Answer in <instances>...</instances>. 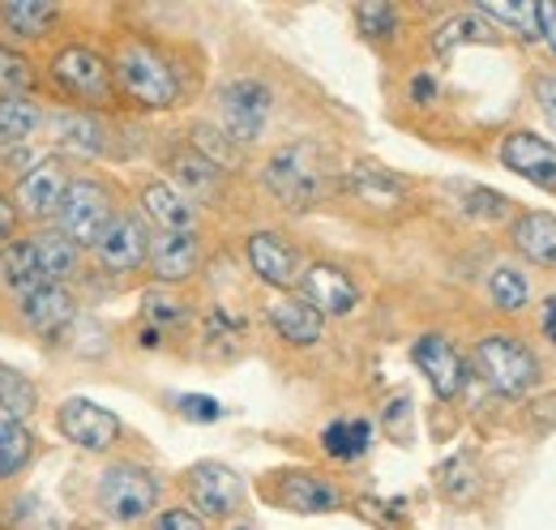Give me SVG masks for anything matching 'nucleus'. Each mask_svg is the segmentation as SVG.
Returning a JSON list of instances; mask_svg holds the SVG:
<instances>
[{
	"mask_svg": "<svg viewBox=\"0 0 556 530\" xmlns=\"http://www.w3.org/2000/svg\"><path fill=\"white\" fill-rule=\"evenodd\" d=\"M244 265L249 274L270 287L275 295H287L300 287V274H304V253L300 244L287 236V231H275V227H257L244 236Z\"/></svg>",
	"mask_w": 556,
	"mask_h": 530,
	"instance_id": "obj_11",
	"label": "nucleus"
},
{
	"mask_svg": "<svg viewBox=\"0 0 556 530\" xmlns=\"http://www.w3.org/2000/svg\"><path fill=\"white\" fill-rule=\"evenodd\" d=\"M13 313H17V326L26 333L56 342V338L81 317V304H77V291H73V287L43 282V287H35L30 295L13 300Z\"/></svg>",
	"mask_w": 556,
	"mask_h": 530,
	"instance_id": "obj_20",
	"label": "nucleus"
},
{
	"mask_svg": "<svg viewBox=\"0 0 556 530\" xmlns=\"http://www.w3.org/2000/svg\"><path fill=\"white\" fill-rule=\"evenodd\" d=\"M43 108L35 99H0V154L26 146L35 132L43 129Z\"/></svg>",
	"mask_w": 556,
	"mask_h": 530,
	"instance_id": "obj_37",
	"label": "nucleus"
},
{
	"mask_svg": "<svg viewBox=\"0 0 556 530\" xmlns=\"http://www.w3.org/2000/svg\"><path fill=\"white\" fill-rule=\"evenodd\" d=\"M480 488H484V475H480V458L471 450H458L437 466V492L450 505H471L480 496Z\"/></svg>",
	"mask_w": 556,
	"mask_h": 530,
	"instance_id": "obj_33",
	"label": "nucleus"
},
{
	"mask_svg": "<svg viewBox=\"0 0 556 530\" xmlns=\"http://www.w3.org/2000/svg\"><path fill=\"white\" fill-rule=\"evenodd\" d=\"M94 509L112 527H141L163 509V475L154 466L116 458L94 479Z\"/></svg>",
	"mask_w": 556,
	"mask_h": 530,
	"instance_id": "obj_5",
	"label": "nucleus"
},
{
	"mask_svg": "<svg viewBox=\"0 0 556 530\" xmlns=\"http://www.w3.org/2000/svg\"><path fill=\"white\" fill-rule=\"evenodd\" d=\"M496 163L518 180L556 193V141L535 129H509L496 141Z\"/></svg>",
	"mask_w": 556,
	"mask_h": 530,
	"instance_id": "obj_19",
	"label": "nucleus"
},
{
	"mask_svg": "<svg viewBox=\"0 0 556 530\" xmlns=\"http://www.w3.org/2000/svg\"><path fill=\"white\" fill-rule=\"evenodd\" d=\"M339 198L355 201L364 210H377V214H399L403 205H412V185L372 159H355L339 176Z\"/></svg>",
	"mask_w": 556,
	"mask_h": 530,
	"instance_id": "obj_16",
	"label": "nucleus"
},
{
	"mask_svg": "<svg viewBox=\"0 0 556 530\" xmlns=\"http://www.w3.org/2000/svg\"><path fill=\"white\" fill-rule=\"evenodd\" d=\"M172 406H176V415L189 419V424H218V419L227 415V406L210 394H176Z\"/></svg>",
	"mask_w": 556,
	"mask_h": 530,
	"instance_id": "obj_43",
	"label": "nucleus"
},
{
	"mask_svg": "<svg viewBox=\"0 0 556 530\" xmlns=\"http://www.w3.org/2000/svg\"><path fill=\"white\" fill-rule=\"evenodd\" d=\"M125 205L116 198L112 180L94 176V172H73L70 185H65V198H61V210L52 218V227L77 244L81 253H90L99 244V236L108 231V223L121 214Z\"/></svg>",
	"mask_w": 556,
	"mask_h": 530,
	"instance_id": "obj_7",
	"label": "nucleus"
},
{
	"mask_svg": "<svg viewBox=\"0 0 556 530\" xmlns=\"http://www.w3.org/2000/svg\"><path fill=\"white\" fill-rule=\"evenodd\" d=\"M275 108H278L275 86L266 77H257V73H236V77H227L214 90V125L227 132L240 150L257 146L270 132Z\"/></svg>",
	"mask_w": 556,
	"mask_h": 530,
	"instance_id": "obj_6",
	"label": "nucleus"
},
{
	"mask_svg": "<svg viewBox=\"0 0 556 530\" xmlns=\"http://www.w3.org/2000/svg\"><path fill=\"white\" fill-rule=\"evenodd\" d=\"M108 65H112V86H116L121 112L167 116L193 99V77L180 61V48H172L146 30L116 35Z\"/></svg>",
	"mask_w": 556,
	"mask_h": 530,
	"instance_id": "obj_1",
	"label": "nucleus"
},
{
	"mask_svg": "<svg viewBox=\"0 0 556 530\" xmlns=\"http://www.w3.org/2000/svg\"><path fill=\"white\" fill-rule=\"evenodd\" d=\"M35 458H39V437L17 419H0V483L22 479Z\"/></svg>",
	"mask_w": 556,
	"mask_h": 530,
	"instance_id": "obj_36",
	"label": "nucleus"
},
{
	"mask_svg": "<svg viewBox=\"0 0 556 530\" xmlns=\"http://www.w3.org/2000/svg\"><path fill=\"white\" fill-rule=\"evenodd\" d=\"M61 26V9L48 0H4L0 4V35L9 48L17 43H43Z\"/></svg>",
	"mask_w": 556,
	"mask_h": 530,
	"instance_id": "obj_26",
	"label": "nucleus"
},
{
	"mask_svg": "<svg viewBox=\"0 0 556 530\" xmlns=\"http://www.w3.org/2000/svg\"><path fill=\"white\" fill-rule=\"evenodd\" d=\"M445 193L454 198L458 205V214L463 218H471V223H509L514 214H518V201L505 198V193H496V189H488V185H471V180H450L445 185Z\"/></svg>",
	"mask_w": 556,
	"mask_h": 530,
	"instance_id": "obj_31",
	"label": "nucleus"
},
{
	"mask_svg": "<svg viewBox=\"0 0 556 530\" xmlns=\"http://www.w3.org/2000/svg\"><path fill=\"white\" fill-rule=\"evenodd\" d=\"M351 22L359 30L364 43L372 48H386V43H399L403 39V9L390 4V0H364L351 9Z\"/></svg>",
	"mask_w": 556,
	"mask_h": 530,
	"instance_id": "obj_35",
	"label": "nucleus"
},
{
	"mask_svg": "<svg viewBox=\"0 0 556 530\" xmlns=\"http://www.w3.org/2000/svg\"><path fill=\"white\" fill-rule=\"evenodd\" d=\"M90 262L99 274H112V278H134V274H146V262H150V227L141 223L138 210H121L108 231L99 236V244L90 249Z\"/></svg>",
	"mask_w": 556,
	"mask_h": 530,
	"instance_id": "obj_13",
	"label": "nucleus"
},
{
	"mask_svg": "<svg viewBox=\"0 0 556 530\" xmlns=\"http://www.w3.org/2000/svg\"><path fill=\"white\" fill-rule=\"evenodd\" d=\"M535 17H540V39H544V48L556 56V0L535 4Z\"/></svg>",
	"mask_w": 556,
	"mask_h": 530,
	"instance_id": "obj_49",
	"label": "nucleus"
},
{
	"mask_svg": "<svg viewBox=\"0 0 556 530\" xmlns=\"http://www.w3.org/2000/svg\"><path fill=\"white\" fill-rule=\"evenodd\" d=\"M150 530H210V522H202L189 505H163L150 518Z\"/></svg>",
	"mask_w": 556,
	"mask_h": 530,
	"instance_id": "obj_45",
	"label": "nucleus"
},
{
	"mask_svg": "<svg viewBox=\"0 0 556 530\" xmlns=\"http://www.w3.org/2000/svg\"><path fill=\"white\" fill-rule=\"evenodd\" d=\"M134 210L150 231H202V210L163 176H146L134 189Z\"/></svg>",
	"mask_w": 556,
	"mask_h": 530,
	"instance_id": "obj_21",
	"label": "nucleus"
},
{
	"mask_svg": "<svg viewBox=\"0 0 556 530\" xmlns=\"http://www.w3.org/2000/svg\"><path fill=\"white\" fill-rule=\"evenodd\" d=\"M476 13L488 17L505 39L514 35L518 43H527V48H540L544 39H540V17H535V4H476Z\"/></svg>",
	"mask_w": 556,
	"mask_h": 530,
	"instance_id": "obj_39",
	"label": "nucleus"
},
{
	"mask_svg": "<svg viewBox=\"0 0 556 530\" xmlns=\"http://www.w3.org/2000/svg\"><path fill=\"white\" fill-rule=\"evenodd\" d=\"M43 129H48V137H52V154H61V159H86V163H99V159L116 154L112 116L73 112V108H52V112L43 116Z\"/></svg>",
	"mask_w": 556,
	"mask_h": 530,
	"instance_id": "obj_12",
	"label": "nucleus"
},
{
	"mask_svg": "<svg viewBox=\"0 0 556 530\" xmlns=\"http://www.w3.org/2000/svg\"><path fill=\"white\" fill-rule=\"evenodd\" d=\"M70 159H61V154H39L35 159V167L22 176V180H13V210H17V218L35 231V227H52V218H56V210H61V198H65V185H70Z\"/></svg>",
	"mask_w": 556,
	"mask_h": 530,
	"instance_id": "obj_10",
	"label": "nucleus"
},
{
	"mask_svg": "<svg viewBox=\"0 0 556 530\" xmlns=\"http://www.w3.org/2000/svg\"><path fill=\"white\" fill-rule=\"evenodd\" d=\"M412 398L407 394H394L386 402V415H381V424H386V432L394 437V441H412Z\"/></svg>",
	"mask_w": 556,
	"mask_h": 530,
	"instance_id": "obj_44",
	"label": "nucleus"
},
{
	"mask_svg": "<svg viewBox=\"0 0 556 530\" xmlns=\"http://www.w3.org/2000/svg\"><path fill=\"white\" fill-rule=\"evenodd\" d=\"M317 445L330 463H364L368 450H372V419L364 415H343V419H330L321 432H317Z\"/></svg>",
	"mask_w": 556,
	"mask_h": 530,
	"instance_id": "obj_30",
	"label": "nucleus"
},
{
	"mask_svg": "<svg viewBox=\"0 0 556 530\" xmlns=\"http://www.w3.org/2000/svg\"><path fill=\"white\" fill-rule=\"evenodd\" d=\"M484 295H488V308H492V313H501V317H522V313L531 308V295H535L527 265H518V262L488 265Z\"/></svg>",
	"mask_w": 556,
	"mask_h": 530,
	"instance_id": "obj_28",
	"label": "nucleus"
},
{
	"mask_svg": "<svg viewBox=\"0 0 556 530\" xmlns=\"http://www.w3.org/2000/svg\"><path fill=\"white\" fill-rule=\"evenodd\" d=\"M198 338H202V346L214 351V355H231V351L244 342V321H240L227 304H206V308H202Z\"/></svg>",
	"mask_w": 556,
	"mask_h": 530,
	"instance_id": "obj_40",
	"label": "nucleus"
},
{
	"mask_svg": "<svg viewBox=\"0 0 556 530\" xmlns=\"http://www.w3.org/2000/svg\"><path fill=\"white\" fill-rule=\"evenodd\" d=\"M35 86H39V73L30 65V56L0 39V99H35Z\"/></svg>",
	"mask_w": 556,
	"mask_h": 530,
	"instance_id": "obj_41",
	"label": "nucleus"
},
{
	"mask_svg": "<svg viewBox=\"0 0 556 530\" xmlns=\"http://www.w3.org/2000/svg\"><path fill=\"white\" fill-rule=\"evenodd\" d=\"M22 236V218H17V210H13V198L0 189V249L9 244V240H17Z\"/></svg>",
	"mask_w": 556,
	"mask_h": 530,
	"instance_id": "obj_48",
	"label": "nucleus"
},
{
	"mask_svg": "<svg viewBox=\"0 0 556 530\" xmlns=\"http://www.w3.org/2000/svg\"><path fill=\"white\" fill-rule=\"evenodd\" d=\"M30 236V249H35V262H39V274H43V282H61V287H73L77 278H81V269H86V253L70 244L56 227H35V231H26Z\"/></svg>",
	"mask_w": 556,
	"mask_h": 530,
	"instance_id": "obj_27",
	"label": "nucleus"
},
{
	"mask_svg": "<svg viewBox=\"0 0 556 530\" xmlns=\"http://www.w3.org/2000/svg\"><path fill=\"white\" fill-rule=\"evenodd\" d=\"M185 141L206 159L210 167H218L223 176H236L240 167H244V150L227 137V132L218 129L214 121H189V129H185Z\"/></svg>",
	"mask_w": 556,
	"mask_h": 530,
	"instance_id": "obj_34",
	"label": "nucleus"
},
{
	"mask_svg": "<svg viewBox=\"0 0 556 530\" xmlns=\"http://www.w3.org/2000/svg\"><path fill=\"white\" fill-rule=\"evenodd\" d=\"M339 176H343V167H339L334 150L317 137L282 141L257 167L262 193L287 214H308L330 198H339Z\"/></svg>",
	"mask_w": 556,
	"mask_h": 530,
	"instance_id": "obj_2",
	"label": "nucleus"
},
{
	"mask_svg": "<svg viewBox=\"0 0 556 530\" xmlns=\"http://www.w3.org/2000/svg\"><path fill=\"white\" fill-rule=\"evenodd\" d=\"M206 265L202 231H150V262L146 274L159 287H189Z\"/></svg>",
	"mask_w": 556,
	"mask_h": 530,
	"instance_id": "obj_18",
	"label": "nucleus"
},
{
	"mask_svg": "<svg viewBox=\"0 0 556 530\" xmlns=\"http://www.w3.org/2000/svg\"><path fill=\"white\" fill-rule=\"evenodd\" d=\"M0 530H4V527H0Z\"/></svg>",
	"mask_w": 556,
	"mask_h": 530,
	"instance_id": "obj_52",
	"label": "nucleus"
},
{
	"mask_svg": "<svg viewBox=\"0 0 556 530\" xmlns=\"http://www.w3.org/2000/svg\"><path fill=\"white\" fill-rule=\"evenodd\" d=\"M159 163H163V172H167L163 180H167V185H176V189L193 201L198 210L210 205V201H218L223 198V189H227V176H223L218 167H210L206 159H202L185 137H180V141H172V146L163 150V159H159Z\"/></svg>",
	"mask_w": 556,
	"mask_h": 530,
	"instance_id": "obj_22",
	"label": "nucleus"
},
{
	"mask_svg": "<svg viewBox=\"0 0 556 530\" xmlns=\"http://www.w3.org/2000/svg\"><path fill=\"white\" fill-rule=\"evenodd\" d=\"M227 530H257L253 522H244V518H236V522H227Z\"/></svg>",
	"mask_w": 556,
	"mask_h": 530,
	"instance_id": "obj_51",
	"label": "nucleus"
},
{
	"mask_svg": "<svg viewBox=\"0 0 556 530\" xmlns=\"http://www.w3.org/2000/svg\"><path fill=\"white\" fill-rule=\"evenodd\" d=\"M467 364H471V377H480L488 394L496 398H527L544 386L540 351L514 330L476 333V342L467 351Z\"/></svg>",
	"mask_w": 556,
	"mask_h": 530,
	"instance_id": "obj_4",
	"label": "nucleus"
},
{
	"mask_svg": "<svg viewBox=\"0 0 556 530\" xmlns=\"http://www.w3.org/2000/svg\"><path fill=\"white\" fill-rule=\"evenodd\" d=\"M35 287H43V274H39V262H35V249H30V236H17L0 249V291L13 300L30 295Z\"/></svg>",
	"mask_w": 556,
	"mask_h": 530,
	"instance_id": "obj_32",
	"label": "nucleus"
},
{
	"mask_svg": "<svg viewBox=\"0 0 556 530\" xmlns=\"http://www.w3.org/2000/svg\"><path fill=\"white\" fill-rule=\"evenodd\" d=\"M535 330L544 338V346L556 351V291H548V295L540 300V308H535Z\"/></svg>",
	"mask_w": 556,
	"mask_h": 530,
	"instance_id": "obj_47",
	"label": "nucleus"
},
{
	"mask_svg": "<svg viewBox=\"0 0 556 530\" xmlns=\"http://www.w3.org/2000/svg\"><path fill=\"white\" fill-rule=\"evenodd\" d=\"M505 240L518 265L531 269H556V214L553 210H518L505 223Z\"/></svg>",
	"mask_w": 556,
	"mask_h": 530,
	"instance_id": "obj_23",
	"label": "nucleus"
},
{
	"mask_svg": "<svg viewBox=\"0 0 556 530\" xmlns=\"http://www.w3.org/2000/svg\"><path fill=\"white\" fill-rule=\"evenodd\" d=\"M198 317V304L185 295V287H159L150 282L141 291V326H154L159 333L189 330Z\"/></svg>",
	"mask_w": 556,
	"mask_h": 530,
	"instance_id": "obj_29",
	"label": "nucleus"
},
{
	"mask_svg": "<svg viewBox=\"0 0 556 530\" xmlns=\"http://www.w3.org/2000/svg\"><path fill=\"white\" fill-rule=\"evenodd\" d=\"M295 295L308 300L326 321H343V317H351L359 308V300H364L355 274L339 262H304Z\"/></svg>",
	"mask_w": 556,
	"mask_h": 530,
	"instance_id": "obj_17",
	"label": "nucleus"
},
{
	"mask_svg": "<svg viewBox=\"0 0 556 530\" xmlns=\"http://www.w3.org/2000/svg\"><path fill=\"white\" fill-rule=\"evenodd\" d=\"M407 103H412V108H432V103H441V81H437L432 68H416V73L407 77Z\"/></svg>",
	"mask_w": 556,
	"mask_h": 530,
	"instance_id": "obj_46",
	"label": "nucleus"
},
{
	"mask_svg": "<svg viewBox=\"0 0 556 530\" xmlns=\"http://www.w3.org/2000/svg\"><path fill=\"white\" fill-rule=\"evenodd\" d=\"M471 43H488V48H496V43H505V35L480 17L476 9H463V13H450V17H441L432 30H428V52L437 56V61H450L458 48H471Z\"/></svg>",
	"mask_w": 556,
	"mask_h": 530,
	"instance_id": "obj_25",
	"label": "nucleus"
},
{
	"mask_svg": "<svg viewBox=\"0 0 556 530\" xmlns=\"http://www.w3.org/2000/svg\"><path fill=\"white\" fill-rule=\"evenodd\" d=\"M262 496L300 518H321V514H339L348 505V492L339 479H330L317 466H282L275 475H266Z\"/></svg>",
	"mask_w": 556,
	"mask_h": 530,
	"instance_id": "obj_9",
	"label": "nucleus"
},
{
	"mask_svg": "<svg viewBox=\"0 0 556 530\" xmlns=\"http://www.w3.org/2000/svg\"><path fill=\"white\" fill-rule=\"evenodd\" d=\"M56 432L81 454H112L125 437V419L90 398H65L56 406Z\"/></svg>",
	"mask_w": 556,
	"mask_h": 530,
	"instance_id": "obj_14",
	"label": "nucleus"
},
{
	"mask_svg": "<svg viewBox=\"0 0 556 530\" xmlns=\"http://www.w3.org/2000/svg\"><path fill=\"white\" fill-rule=\"evenodd\" d=\"M43 81L52 86V94L61 99V108L94 112V116L121 112L108 52L94 48V43H86V39H65V43H56L52 56L43 61Z\"/></svg>",
	"mask_w": 556,
	"mask_h": 530,
	"instance_id": "obj_3",
	"label": "nucleus"
},
{
	"mask_svg": "<svg viewBox=\"0 0 556 530\" xmlns=\"http://www.w3.org/2000/svg\"><path fill=\"white\" fill-rule=\"evenodd\" d=\"M138 346H141V351H159V346H163V333L154 330V326H141V330H138Z\"/></svg>",
	"mask_w": 556,
	"mask_h": 530,
	"instance_id": "obj_50",
	"label": "nucleus"
},
{
	"mask_svg": "<svg viewBox=\"0 0 556 530\" xmlns=\"http://www.w3.org/2000/svg\"><path fill=\"white\" fill-rule=\"evenodd\" d=\"M180 492H185V505L202 518V522H236L244 514V501H249V483L236 466L218 463V458H202L180 475Z\"/></svg>",
	"mask_w": 556,
	"mask_h": 530,
	"instance_id": "obj_8",
	"label": "nucleus"
},
{
	"mask_svg": "<svg viewBox=\"0 0 556 530\" xmlns=\"http://www.w3.org/2000/svg\"><path fill=\"white\" fill-rule=\"evenodd\" d=\"M4 509H9V527H13V530H56L52 509H48L39 496H30V492L13 496Z\"/></svg>",
	"mask_w": 556,
	"mask_h": 530,
	"instance_id": "obj_42",
	"label": "nucleus"
},
{
	"mask_svg": "<svg viewBox=\"0 0 556 530\" xmlns=\"http://www.w3.org/2000/svg\"><path fill=\"white\" fill-rule=\"evenodd\" d=\"M35 411H39V386L22 368L0 359V419L26 424V419H35Z\"/></svg>",
	"mask_w": 556,
	"mask_h": 530,
	"instance_id": "obj_38",
	"label": "nucleus"
},
{
	"mask_svg": "<svg viewBox=\"0 0 556 530\" xmlns=\"http://www.w3.org/2000/svg\"><path fill=\"white\" fill-rule=\"evenodd\" d=\"M266 326H270V333H275L282 346H291V351H313V346H321V338H326V317H321L308 300H300L295 291L275 295V300L266 304Z\"/></svg>",
	"mask_w": 556,
	"mask_h": 530,
	"instance_id": "obj_24",
	"label": "nucleus"
},
{
	"mask_svg": "<svg viewBox=\"0 0 556 530\" xmlns=\"http://www.w3.org/2000/svg\"><path fill=\"white\" fill-rule=\"evenodd\" d=\"M412 364H416V373L428 381V390L441 402L463 398L467 386H471V364H467V355L458 351V342L450 333H419L412 342Z\"/></svg>",
	"mask_w": 556,
	"mask_h": 530,
	"instance_id": "obj_15",
	"label": "nucleus"
}]
</instances>
